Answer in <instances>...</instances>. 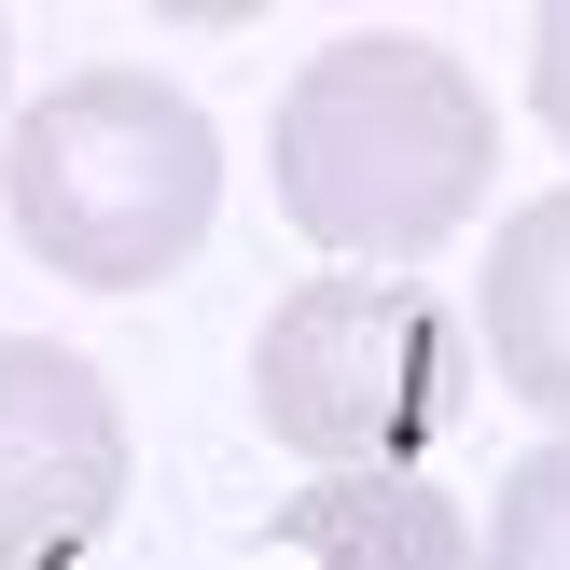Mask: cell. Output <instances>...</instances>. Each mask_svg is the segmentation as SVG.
<instances>
[{"label":"cell","instance_id":"obj_1","mask_svg":"<svg viewBox=\"0 0 570 570\" xmlns=\"http://www.w3.org/2000/svg\"><path fill=\"white\" fill-rule=\"evenodd\" d=\"M278 209L306 223L321 250H390V265H417V250L460 237V209L488 195V98L460 83V56L432 42H321L293 70V98H278Z\"/></svg>","mask_w":570,"mask_h":570},{"label":"cell","instance_id":"obj_2","mask_svg":"<svg viewBox=\"0 0 570 570\" xmlns=\"http://www.w3.org/2000/svg\"><path fill=\"white\" fill-rule=\"evenodd\" d=\"M223 139L154 70H70L14 111V237L70 293H154L209 250Z\"/></svg>","mask_w":570,"mask_h":570},{"label":"cell","instance_id":"obj_3","mask_svg":"<svg viewBox=\"0 0 570 570\" xmlns=\"http://www.w3.org/2000/svg\"><path fill=\"white\" fill-rule=\"evenodd\" d=\"M250 417L321 473H417L460 417V321L417 278H306L250 334Z\"/></svg>","mask_w":570,"mask_h":570},{"label":"cell","instance_id":"obj_4","mask_svg":"<svg viewBox=\"0 0 570 570\" xmlns=\"http://www.w3.org/2000/svg\"><path fill=\"white\" fill-rule=\"evenodd\" d=\"M126 515V404L83 348L0 334V570H56Z\"/></svg>","mask_w":570,"mask_h":570},{"label":"cell","instance_id":"obj_5","mask_svg":"<svg viewBox=\"0 0 570 570\" xmlns=\"http://www.w3.org/2000/svg\"><path fill=\"white\" fill-rule=\"evenodd\" d=\"M278 543L306 570H460V501L432 473H321L278 515Z\"/></svg>","mask_w":570,"mask_h":570},{"label":"cell","instance_id":"obj_6","mask_svg":"<svg viewBox=\"0 0 570 570\" xmlns=\"http://www.w3.org/2000/svg\"><path fill=\"white\" fill-rule=\"evenodd\" d=\"M488 348H501V376L543 417H570V195L501 223V250H488Z\"/></svg>","mask_w":570,"mask_h":570},{"label":"cell","instance_id":"obj_7","mask_svg":"<svg viewBox=\"0 0 570 570\" xmlns=\"http://www.w3.org/2000/svg\"><path fill=\"white\" fill-rule=\"evenodd\" d=\"M488 570H570V445H543V460L501 473V501H488Z\"/></svg>","mask_w":570,"mask_h":570},{"label":"cell","instance_id":"obj_8","mask_svg":"<svg viewBox=\"0 0 570 570\" xmlns=\"http://www.w3.org/2000/svg\"><path fill=\"white\" fill-rule=\"evenodd\" d=\"M529 98H543V126L570 139V0H557L543 28H529Z\"/></svg>","mask_w":570,"mask_h":570}]
</instances>
